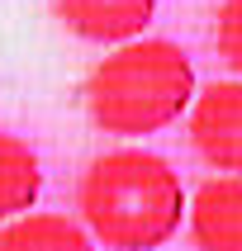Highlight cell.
I'll list each match as a JSON object with an SVG mask.
<instances>
[{
    "mask_svg": "<svg viewBox=\"0 0 242 251\" xmlns=\"http://www.w3.org/2000/svg\"><path fill=\"white\" fill-rule=\"evenodd\" d=\"M85 232L109 251H157L190 223V195L161 152L109 147L76 180Z\"/></svg>",
    "mask_w": 242,
    "mask_h": 251,
    "instance_id": "1",
    "label": "cell"
},
{
    "mask_svg": "<svg viewBox=\"0 0 242 251\" xmlns=\"http://www.w3.org/2000/svg\"><path fill=\"white\" fill-rule=\"evenodd\" d=\"M90 124L114 138H152L195 109V62L171 38H138L109 48L81 85Z\"/></svg>",
    "mask_w": 242,
    "mask_h": 251,
    "instance_id": "2",
    "label": "cell"
},
{
    "mask_svg": "<svg viewBox=\"0 0 242 251\" xmlns=\"http://www.w3.org/2000/svg\"><path fill=\"white\" fill-rule=\"evenodd\" d=\"M190 147L214 171L242 176V81H214L190 109Z\"/></svg>",
    "mask_w": 242,
    "mask_h": 251,
    "instance_id": "3",
    "label": "cell"
},
{
    "mask_svg": "<svg viewBox=\"0 0 242 251\" xmlns=\"http://www.w3.org/2000/svg\"><path fill=\"white\" fill-rule=\"evenodd\" d=\"M53 14L62 19L67 33L85 43L124 48V43L147 38L142 28L152 24L157 0H53Z\"/></svg>",
    "mask_w": 242,
    "mask_h": 251,
    "instance_id": "4",
    "label": "cell"
},
{
    "mask_svg": "<svg viewBox=\"0 0 242 251\" xmlns=\"http://www.w3.org/2000/svg\"><path fill=\"white\" fill-rule=\"evenodd\" d=\"M195 251H242V176H214L190 195Z\"/></svg>",
    "mask_w": 242,
    "mask_h": 251,
    "instance_id": "5",
    "label": "cell"
},
{
    "mask_svg": "<svg viewBox=\"0 0 242 251\" xmlns=\"http://www.w3.org/2000/svg\"><path fill=\"white\" fill-rule=\"evenodd\" d=\"M43 195V161L19 133L0 128V223L33 213Z\"/></svg>",
    "mask_w": 242,
    "mask_h": 251,
    "instance_id": "6",
    "label": "cell"
},
{
    "mask_svg": "<svg viewBox=\"0 0 242 251\" xmlns=\"http://www.w3.org/2000/svg\"><path fill=\"white\" fill-rule=\"evenodd\" d=\"M0 251H95V237L67 213H24L0 227Z\"/></svg>",
    "mask_w": 242,
    "mask_h": 251,
    "instance_id": "7",
    "label": "cell"
},
{
    "mask_svg": "<svg viewBox=\"0 0 242 251\" xmlns=\"http://www.w3.org/2000/svg\"><path fill=\"white\" fill-rule=\"evenodd\" d=\"M214 48L242 76V0H218V10H214Z\"/></svg>",
    "mask_w": 242,
    "mask_h": 251,
    "instance_id": "8",
    "label": "cell"
}]
</instances>
